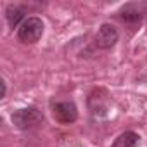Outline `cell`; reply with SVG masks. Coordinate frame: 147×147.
Returning <instances> with one entry per match:
<instances>
[{
	"instance_id": "8",
	"label": "cell",
	"mask_w": 147,
	"mask_h": 147,
	"mask_svg": "<svg viewBox=\"0 0 147 147\" xmlns=\"http://www.w3.org/2000/svg\"><path fill=\"white\" fill-rule=\"evenodd\" d=\"M0 83H2V97H5V92H7V87H5V82L2 80V82H0Z\"/></svg>"
},
{
	"instance_id": "3",
	"label": "cell",
	"mask_w": 147,
	"mask_h": 147,
	"mask_svg": "<svg viewBox=\"0 0 147 147\" xmlns=\"http://www.w3.org/2000/svg\"><path fill=\"white\" fill-rule=\"evenodd\" d=\"M52 114L54 118L62 123V125H69V123H75L78 118V107L75 102L71 100H64V102H57L52 107Z\"/></svg>"
},
{
	"instance_id": "4",
	"label": "cell",
	"mask_w": 147,
	"mask_h": 147,
	"mask_svg": "<svg viewBox=\"0 0 147 147\" xmlns=\"http://www.w3.org/2000/svg\"><path fill=\"white\" fill-rule=\"evenodd\" d=\"M118 30L113 26V24H107V23H104L100 28H99V31H97V35H95V45L99 47V49H102V50H107V49H111V47H114V43L118 42Z\"/></svg>"
},
{
	"instance_id": "2",
	"label": "cell",
	"mask_w": 147,
	"mask_h": 147,
	"mask_svg": "<svg viewBox=\"0 0 147 147\" xmlns=\"http://www.w3.org/2000/svg\"><path fill=\"white\" fill-rule=\"evenodd\" d=\"M43 35V23L40 18H28L18 28V38L23 43H36Z\"/></svg>"
},
{
	"instance_id": "1",
	"label": "cell",
	"mask_w": 147,
	"mask_h": 147,
	"mask_svg": "<svg viewBox=\"0 0 147 147\" xmlns=\"http://www.w3.org/2000/svg\"><path fill=\"white\" fill-rule=\"evenodd\" d=\"M11 119L16 125V128H19V130H31V128L38 126L43 121V114L36 107H24V109L14 111Z\"/></svg>"
},
{
	"instance_id": "6",
	"label": "cell",
	"mask_w": 147,
	"mask_h": 147,
	"mask_svg": "<svg viewBox=\"0 0 147 147\" xmlns=\"http://www.w3.org/2000/svg\"><path fill=\"white\" fill-rule=\"evenodd\" d=\"M119 18H121L125 23H128V24H137V23H140L142 14H140V11L137 9V5L128 4V5H125V7L121 9Z\"/></svg>"
},
{
	"instance_id": "7",
	"label": "cell",
	"mask_w": 147,
	"mask_h": 147,
	"mask_svg": "<svg viewBox=\"0 0 147 147\" xmlns=\"http://www.w3.org/2000/svg\"><path fill=\"white\" fill-rule=\"evenodd\" d=\"M138 135L135 131H125L121 135H118V138L113 142L111 147H137L138 144Z\"/></svg>"
},
{
	"instance_id": "5",
	"label": "cell",
	"mask_w": 147,
	"mask_h": 147,
	"mask_svg": "<svg viewBox=\"0 0 147 147\" xmlns=\"http://www.w3.org/2000/svg\"><path fill=\"white\" fill-rule=\"evenodd\" d=\"M5 19H7L11 28H18V26H21L24 23L23 21L24 19V11L21 7H18V5H9L7 11H5Z\"/></svg>"
}]
</instances>
